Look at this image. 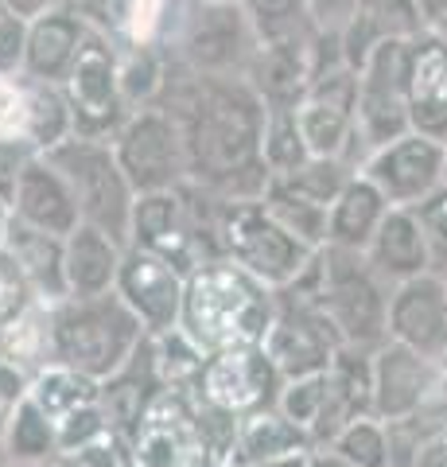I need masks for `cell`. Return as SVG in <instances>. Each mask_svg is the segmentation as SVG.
<instances>
[{"mask_svg": "<svg viewBox=\"0 0 447 467\" xmlns=\"http://www.w3.org/2000/svg\"><path fill=\"white\" fill-rule=\"evenodd\" d=\"M261 202H265L272 214H277L280 226H288L300 242H308L311 250L327 245V211L330 207H323V202H315L308 195L292 192V187H284L280 180H269Z\"/></svg>", "mask_w": 447, "mask_h": 467, "instance_id": "cell-36", "label": "cell"}, {"mask_svg": "<svg viewBox=\"0 0 447 467\" xmlns=\"http://www.w3.org/2000/svg\"><path fill=\"white\" fill-rule=\"evenodd\" d=\"M0 456L8 463H36V460H55L59 451V432H55L51 417L32 401V393L12 409L5 436H0Z\"/></svg>", "mask_w": 447, "mask_h": 467, "instance_id": "cell-32", "label": "cell"}, {"mask_svg": "<svg viewBox=\"0 0 447 467\" xmlns=\"http://www.w3.org/2000/svg\"><path fill=\"white\" fill-rule=\"evenodd\" d=\"M59 86H63L66 106H70L75 133H82V137L113 140V133L125 125V117L133 113L125 106L121 78H117V43L102 36L97 27L86 36L75 67L66 70V78Z\"/></svg>", "mask_w": 447, "mask_h": 467, "instance_id": "cell-12", "label": "cell"}, {"mask_svg": "<svg viewBox=\"0 0 447 467\" xmlns=\"http://www.w3.org/2000/svg\"><path fill=\"white\" fill-rule=\"evenodd\" d=\"M354 8H358V0H308L311 24L327 36H342V27L354 16Z\"/></svg>", "mask_w": 447, "mask_h": 467, "instance_id": "cell-44", "label": "cell"}, {"mask_svg": "<svg viewBox=\"0 0 447 467\" xmlns=\"http://www.w3.org/2000/svg\"><path fill=\"white\" fill-rule=\"evenodd\" d=\"M160 106L176 113L187 144V180L226 202L261 199L269 187L265 125L269 106L249 78L191 75L171 63Z\"/></svg>", "mask_w": 447, "mask_h": 467, "instance_id": "cell-1", "label": "cell"}, {"mask_svg": "<svg viewBox=\"0 0 447 467\" xmlns=\"http://www.w3.org/2000/svg\"><path fill=\"white\" fill-rule=\"evenodd\" d=\"M277 300V288L257 281L253 273H245L229 257H210L195 273H187L179 327L207 355L229 347H257L269 335Z\"/></svg>", "mask_w": 447, "mask_h": 467, "instance_id": "cell-2", "label": "cell"}, {"mask_svg": "<svg viewBox=\"0 0 447 467\" xmlns=\"http://www.w3.org/2000/svg\"><path fill=\"white\" fill-rule=\"evenodd\" d=\"M90 32H94V24L86 20L78 0L43 12L39 20L27 24V47H24L20 75L36 78V82H63Z\"/></svg>", "mask_w": 447, "mask_h": 467, "instance_id": "cell-21", "label": "cell"}, {"mask_svg": "<svg viewBox=\"0 0 447 467\" xmlns=\"http://www.w3.org/2000/svg\"><path fill=\"white\" fill-rule=\"evenodd\" d=\"M304 160H311L304 133L296 125V109H269V125H265V164L269 175H284L296 171Z\"/></svg>", "mask_w": 447, "mask_h": 467, "instance_id": "cell-39", "label": "cell"}, {"mask_svg": "<svg viewBox=\"0 0 447 467\" xmlns=\"http://www.w3.org/2000/svg\"><path fill=\"white\" fill-rule=\"evenodd\" d=\"M0 467H8V460H5V456H0Z\"/></svg>", "mask_w": 447, "mask_h": 467, "instance_id": "cell-51", "label": "cell"}, {"mask_svg": "<svg viewBox=\"0 0 447 467\" xmlns=\"http://www.w3.org/2000/svg\"><path fill=\"white\" fill-rule=\"evenodd\" d=\"M47 156H51V164L66 175L70 192L78 199L82 223L102 226L106 234H113L117 242L128 245L137 192H133V183H128L117 152H113V140L70 133L66 140L55 144V149H47Z\"/></svg>", "mask_w": 447, "mask_h": 467, "instance_id": "cell-9", "label": "cell"}, {"mask_svg": "<svg viewBox=\"0 0 447 467\" xmlns=\"http://www.w3.org/2000/svg\"><path fill=\"white\" fill-rule=\"evenodd\" d=\"M358 171L393 207H416L421 199H428L436 187L447 183V140L409 129L397 140L373 149Z\"/></svg>", "mask_w": 447, "mask_h": 467, "instance_id": "cell-16", "label": "cell"}, {"mask_svg": "<svg viewBox=\"0 0 447 467\" xmlns=\"http://www.w3.org/2000/svg\"><path fill=\"white\" fill-rule=\"evenodd\" d=\"M280 389H284L280 370L272 367L265 347L257 343V347H229V350H214V355H207L191 393L203 405L241 420L249 413H261V409L277 405Z\"/></svg>", "mask_w": 447, "mask_h": 467, "instance_id": "cell-14", "label": "cell"}, {"mask_svg": "<svg viewBox=\"0 0 447 467\" xmlns=\"http://www.w3.org/2000/svg\"><path fill=\"white\" fill-rule=\"evenodd\" d=\"M117 78L128 109L160 106L171 78V58L160 43H128V47H117Z\"/></svg>", "mask_w": 447, "mask_h": 467, "instance_id": "cell-31", "label": "cell"}, {"mask_svg": "<svg viewBox=\"0 0 447 467\" xmlns=\"http://www.w3.org/2000/svg\"><path fill=\"white\" fill-rule=\"evenodd\" d=\"M36 304V292L27 285V276L20 273V265L5 254V245H0V327L12 324L20 312H27Z\"/></svg>", "mask_w": 447, "mask_h": 467, "instance_id": "cell-41", "label": "cell"}, {"mask_svg": "<svg viewBox=\"0 0 447 467\" xmlns=\"http://www.w3.org/2000/svg\"><path fill=\"white\" fill-rule=\"evenodd\" d=\"M113 152L137 195L171 192L187 183V144L176 113L168 106H144L125 117L113 133Z\"/></svg>", "mask_w": 447, "mask_h": 467, "instance_id": "cell-11", "label": "cell"}, {"mask_svg": "<svg viewBox=\"0 0 447 467\" xmlns=\"http://www.w3.org/2000/svg\"><path fill=\"white\" fill-rule=\"evenodd\" d=\"M27 47V20H20L5 0H0V70L5 75H20Z\"/></svg>", "mask_w": 447, "mask_h": 467, "instance_id": "cell-42", "label": "cell"}, {"mask_svg": "<svg viewBox=\"0 0 447 467\" xmlns=\"http://www.w3.org/2000/svg\"><path fill=\"white\" fill-rule=\"evenodd\" d=\"M125 261V242H117L102 226L82 223L63 238V276L66 296H102L117 288V273Z\"/></svg>", "mask_w": 447, "mask_h": 467, "instance_id": "cell-26", "label": "cell"}, {"mask_svg": "<svg viewBox=\"0 0 447 467\" xmlns=\"http://www.w3.org/2000/svg\"><path fill=\"white\" fill-rule=\"evenodd\" d=\"M144 324L113 292L102 296H66L51 304V362L106 382L144 343Z\"/></svg>", "mask_w": 447, "mask_h": 467, "instance_id": "cell-5", "label": "cell"}, {"mask_svg": "<svg viewBox=\"0 0 447 467\" xmlns=\"http://www.w3.org/2000/svg\"><path fill=\"white\" fill-rule=\"evenodd\" d=\"M370 393L373 417L381 420H447V362L428 358L397 339H385L370 355Z\"/></svg>", "mask_w": 447, "mask_h": 467, "instance_id": "cell-10", "label": "cell"}, {"mask_svg": "<svg viewBox=\"0 0 447 467\" xmlns=\"http://www.w3.org/2000/svg\"><path fill=\"white\" fill-rule=\"evenodd\" d=\"M257 467H304V456H292V460H272V463H257Z\"/></svg>", "mask_w": 447, "mask_h": 467, "instance_id": "cell-50", "label": "cell"}, {"mask_svg": "<svg viewBox=\"0 0 447 467\" xmlns=\"http://www.w3.org/2000/svg\"><path fill=\"white\" fill-rule=\"evenodd\" d=\"M160 389L164 386H160V374H156V362H152L148 335H144V343L137 347V355L128 358L113 378H106V382H102V409H106L113 432H121V436L133 432L140 413L152 405V398Z\"/></svg>", "mask_w": 447, "mask_h": 467, "instance_id": "cell-29", "label": "cell"}, {"mask_svg": "<svg viewBox=\"0 0 447 467\" xmlns=\"http://www.w3.org/2000/svg\"><path fill=\"white\" fill-rule=\"evenodd\" d=\"M148 347H152V362H156V374H160V386L191 393L198 382V370H203V362H207V350L183 327L148 335Z\"/></svg>", "mask_w": 447, "mask_h": 467, "instance_id": "cell-35", "label": "cell"}, {"mask_svg": "<svg viewBox=\"0 0 447 467\" xmlns=\"http://www.w3.org/2000/svg\"><path fill=\"white\" fill-rule=\"evenodd\" d=\"M409 43H385L358 70V140L366 156L412 129L405 94Z\"/></svg>", "mask_w": 447, "mask_h": 467, "instance_id": "cell-17", "label": "cell"}, {"mask_svg": "<svg viewBox=\"0 0 447 467\" xmlns=\"http://www.w3.org/2000/svg\"><path fill=\"white\" fill-rule=\"evenodd\" d=\"M218 195H210L198 183H179L171 192L137 195L133 226H128V245H140L156 257L171 261L183 276L195 273L203 261L222 257L218 245Z\"/></svg>", "mask_w": 447, "mask_h": 467, "instance_id": "cell-7", "label": "cell"}, {"mask_svg": "<svg viewBox=\"0 0 447 467\" xmlns=\"http://www.w3.org/2000/svg\"><path fill=\"white\" fill-rule=\"evenodd\" d=\"M27 386H32V378H27L20 367H12L8 358H0V436H5L12 409L27 398Z\"/></svg>", "mask_w": 447, "mask_h": 467, "instance_id": "cell-43", "label": "cell"}, {"mask_svg": "<svg viewBox=\"0 0 447 467\" xmlns=\"http://www.w3.org/2000/svg\"><path fill=\"white\" fill-rule=\"evenodd\" d=\"M412 214L424 230V242L432 254V273H447V183L416 202Z\"/></svg>", "mask_w": 447, "mask_h": 467, "instance_id": "cell-40", "label": "cell"}, {"mask_svg": "<svg viewBox=\"0 0 447 467\" xmlns=\"http://www.w3.org/2000/svg\"><path fill=\"white\" fill-rule=\"evenodd\" d=\"M405 94L416 133L447 140V39L421 32L409 43Z\"/></svg>", "mask_w": 447, "mask_h": 467, "instance_id": "cell-22", "label": "cell"}, {"mask_svg": "<svg viewBox=\"0 0 447 467\" xmlns=\"http://www.w3.org/2000/svg\"><path fill=\"white\" fill-rule=\"evenodd\" d=\"M416 8H421L424 32L447 39V0H416Z\"/></svg>", "mask_w": 447, "mask_h": 467, "instance_id": "cell-46", "label": "cell"}, {"mask_svg": "<svg viewBox=\"0 0 447 467\" xmlns=\"http://www.w3.org/2000/svg\"><path fill=\"white\" fill-rule=\"evenodd\" d=\"M27 393H32V401L51 417L55 432H59L63 420H70L75 413H82V409H90V405L102 401V382L63 367V362H47L43 370L32 374V386H27Z\"/></svg>", "mask_w": 447, "mask_h": 467, "instance_id": "cell-30", "label": "cell"}, {"mask_svg": "<svg viewBox=\"0 0 447 467\" xmlns=\"http://www.w3.org/2000/svg\"><path fill=\"white\" fill-rule=\"evenodd\" d=\"M8 211L24 218V223L55 234V238H66V234H75L82 226L78 199L70 192L66 175L51 164L47 152H32L24 160L8 195Z\"/></svg>", "mask_w": 447, "mask_h": 467, "instance_id": "cell-20", "label": "cell"}, {"mask_svg": "<svg viewBox=\"0 0 447 467\" xmlns=\"http://www.w3.org/2000/svg\"><path fill=\"white\" fill-rule=\"evenodd\" d=\"M424 32L416 0H358L354 16L342 27V58L362 70L366 58L385 43H409Z\"/></svg>", "mask_w": 447, "mask_h": 467, "instance_id": "cell-23", "label": "cell"}, {"mask_svg": "<svg viewBox=\"0 0 447 467\" xmlns=\"http://www.w3.org/2000/svg\"><path fill=\"white\" fill-rule=\"evenodd\" d=\"M5 5H8L12 12H16L20 20L32 24V20H39V16H43V12L63 8V5H70V0H5Z\"/></svg>", "mask_w": 447, "mask_h": 467, "instance_id": "cell-47", "label": "cell"}, {"mask_svg": "<svg viewBox=\"0 0 447 467\" xmlns=\"http://www.w3.org/2000/svg\"><path fill=\"white\" fill-rule=\"evenodd\" d=\"M0 245L5 254L16 261L20 273L27 276L36 300L43 304H59L66 300V276H63V238L39 230L32 223H24L16 214H5V226H0Z\"/></svg>", "mask_w": 447, "mask_h": 467, "instance_id": "cell-25", "label": "cell"}, {"mask_svg": "<svg viewBox=\"0 0 447 467\" xmlns=\"http://www.w3.org/2000/svg\"><path fill=\"white\" fill-rule=\"evenodd\" d=\"M0 358L20 367L27 378L51 362V304L36 300L12 324L0 327Z\"/></svg>", "mask_w": 447, "mask_h": 467, "instance_id": "cell-33", "label": "cell"}, {"mask_svg": "<svg viewBox=\"0 0 447 467\" xmlns=\"http://www.w3.org/2000/svg\"><path fill=\"white\" fill-rule=\"evenodd\" d=\"M311 448H315L311 436L280 405H269L261 413H249L234 425V436L226 444V467H257L272 460H292V456H308Z\"/></svg>", "mask_w": 447, "mask_h": 467, "instance_id": "cell-24", "label": "cell"}, {"mask_svg": "<svg viewBox=\"0 0 447 467\" xmlns=\"http://www.w3.org/2000/svg\"><path fill=\"white\" fill-rule=\"evenodd\" d=\"M234 417L218 413L187 389H160L128 432L137 467H226Z\"/></svg>", "mask_w": 447, "mask_h": 467, "instance_id": "cell-4", "label": "cell"}, {"mask_svg": "<svg viewBox=\"0 0 447 467\" xmlns=\"http://www.w3.org/2000/svg\"><path fill=\"white\" fill-rule=\"evenodd\" d=\"M296 125L311 156H335L362 168L366 152L358 140V70L350 63L327 67L296 106Z\"/></svg>", "mask_w": 447, "mask_h": 467, "instance_id": "cell-13", "label": "cell"}, {"mask_svg": "<svg viewBox=\"0 0 447 467\" xmlns=\"http://www.w3.org/2000/svg\"><path fill=\"white\" fill-rule=\"evenodd\" d=\"M412 467H447V425H443L440 432H432V436H428L424 448L416 451Z\"/></svg>", "mask_w": 447, "mask_h": 467, "instance_id": "cell-45", "label": "cell"}, {"mask_svg": "<svg viewBox=\"0 0 447 467\" xmlns=\"http://www.w3.org/2000/svg\"><path fill=\"white\" fill-rule=\"evenodd\" d=\"M389 207H393V202H389L378 187L358 171L354 180L339 192V199L330 202V211H327V245L366 254V245L373 242V234H378Z\"/></svg>", "mask_w": 447, "mask_h": 467, "instance_id": "cell-28", "label": "cell"}, {"mask_svg": "<svg viewBox=\"0 0 447 467\" xmlns=\"http://www.w3.org/2000/svg\"><path fill=\"white\" fill-rule=\"evenodd\" d=\"M218 245L222 257H229L245 273H253L257 281L269 288H292L300 273L311 265L315 250L308 242H300L292 230L277 223L261 199H234L222 202L218 214Z\"/></svg>", "mask_w": 447, "mask_h": 467, "instance_id": "cell-8", "label": "cell"}, {"mask_svg": "<svg viewBox=\"0 0 447 467\" xmlns=\"http://www.w3.org/2000/svg\"><path fill=\"white\" fill-rule=\"evenodd\" d=\"M160 47L191 75L245 78L261 39L238 0H171Z\"/></svg>", "mask_w": 447, "mask_h": 467, "instance_id": "cell-6", "label": "cell"}, {"mask_svg": "<svg viewBox=\"0 0 447 467\" xmlns=\"http://www.w3.org/2000/svg\"><path fill=\"white\" fill-rule=\"evenodd\" d=\"M261 347L272 358V367L280 370L284 382H292V378L330 370V362H335L339 350H342V339L335 335V327H330V319L315 308L311 300L280 292L277 316H272Z\"/></svg>", "mask_w": 447, "mask_h": 467, "instance_id": "cell-15", "label": "cell"}, {"mask_svg": "<svg viewBox=\"0 0 447 467\" xmlns=\"http://www.w3.org/2000/svg\"><path fill=\"white\" fill-rule=\"evenodd\" d=\"M330 448L342 451L354 467H393V456H389V429H385V420L373 413L354 417L350 425L330 441Z\"/></svg>", "mask_w": 447, "mask_h": 467, "instance_id": "cell-38", "label": "cell"}, {"mask_svg": "<svg viewBox=\"0 0 447 467\" xmlns=\"http://www.w3.org/2000/svg\"><path fill=\"white\" fill-rule=\"evenodd\" d=\"M238 5H241L245 16H249L253 32L261 43L320 32V27L311 24L308 0H238Z\"/></svg>", "mask_w": 447, "mask_h": 467, "instance_id": "cell-37", "label": "cell"}, {"mask_svg": "<svg viewBox=\"0 0 447 467\" xmlns=\"http://www.w3.org/2000/svg\"><path fill=\"white\" fill-rule=\"evenodd\" d=\"M183 292H187V276L171 261L140 250V245H125V261L117 273V296L128 304V312L140 319L148 335L179 327Z\"/></svg>", "mask_w": 447, "mask_h": 467, "instance_id": "cell-18", "label": "cell"}, {"mask_svg": "<svg viewBox=\"0 0 447 467\" xmlns=\"http://www.w3.org/2000/svg\"><path fill=\"white\" fill-rule=\"evenodd\" d=\"M304 467H354V463L346 460L342 451L330 448V444H315L308 456H304Z\"/></svg>", "mask_w": 447, "mask_h": 467, "instance_id": "cell-48", "label": "cell"}, {"mask_svg": "<svg viewBox=\"0 0 447 467\" xmlns=\"http://www.w3.org/2000/svg\"><path fill=\"white\" fill-rule=\"evenodd\" d=\"M366 261L378 269L389 285H401L409 276L432 273V254L424 242V230L416 223L412 207H389L373 242L366 245Z\"/></svg>", "mask_w": 447, "mask_h": 467, "instance_id": "cell-27", "label": "cell"}, {"mask_svg": "<svg viewBox=\"0 0 447 467\" xmlns=\"http://www.w3.org/2000/svg\"><path fill=\"white\" fill-rule=\"evenodd\" d=\"M8 467H82L78 460L70 456H55V460H36V463H8Z\"/></svg>", "mask_w": 447, "mask_h": 467, "instance_id": "cell-49", "label": "cell"}, {"mask_svg": "<svg viewBox=\"0 0 447 467\" xmlns=\"http://www.w3.org/2000/svg\"><path fill=\"white\" fill-rule=\"evenodd\" d=\"M389 339L447 362V281L421 273L389 292Z\"/></svg>", "mask_w": 447, "mask_h": 467, "instance_id": "cell-19", "label": "cell"}, {"mask_svg": "<svg viewBox=\"0 0 447 467\" xmlns=\"http://www.w3.org/2000/svg\"><path fill=\"white\" fill-rule=\"evenodd\" d=\"M277 405L311 436V444L330 441V370L284 382Z\"/></svg>", "mask_w": 447, "mask_h": 467, "instance_id": "cell-34", "label": "cell"}, {"mask_svg": "<svg viewBox=\"0 0 447 467\" xmlns=\"http://www.w3.org/2000/svg\"><path fill=\"white\" fill-rule=\"evenodd\" d=\"M443 281H447V273H443Z\"/></svg>", "mask_w": 447, "mask_h": 467, "instance_id": "cell-52", "label": "cell"}, {"mask_svg": "<svg viewBox=\"0 0 447 467\" xmlns=\"http://www.w3.org/2000/svg\"><path fill=\"white\" fill-rule=\"evenodd\" d=\"M284 292L311 300L330 319L346 350H378L389 339V292L393 285L370 265L366 254L320 245L311 265Z\"/></svg>", "mask_w": 447, "mask_h": 467, "instance_id": "cell-3", "label": "cell"}]
</instances>
